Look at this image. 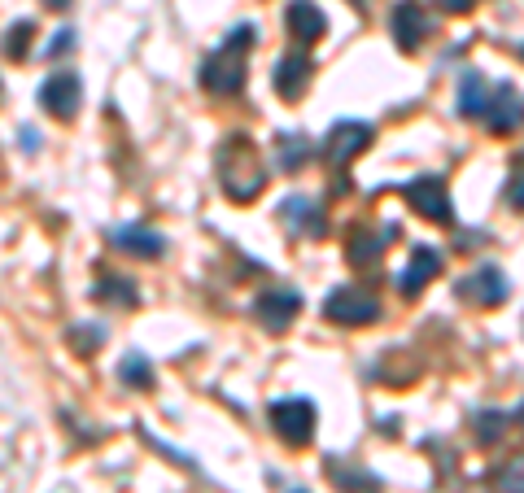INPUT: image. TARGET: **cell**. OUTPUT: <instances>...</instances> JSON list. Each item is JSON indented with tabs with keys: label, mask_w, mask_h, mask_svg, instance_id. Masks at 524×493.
Here are the masks:
<instances>
[{
	"label": "cell",
	"mask_w": 524,
	"mask_h": 493,
	"mask_svg": "<svg viewBox=\"0 0 524 493\" xmlns=\"http://www.w3.org/2000/svg\"><path fill=\"white\" fill-rule=\"evenodd\" d=\"M516 419H520V428H524V406H520V411H516Z\"/></svg>",
	"instance_id": "30"
},
{
	"label": "cell",
	"mask_w": 524,
	"mask_h": 493,
	"mask_svg": "<svg viewBox=\"0 0 524 493\" xmlns=\"http://www.w3.org/2000/svg\"><path fill=\"white\" fill-rule=\"evenodd\" d=\"M498 493H524V454H511L498 467Z\"/></svg>",
	"instance_id": "20"
},
{
	"label": "cell",
	"mask_w": 524,
	"mask_h": 493,
	"mask_svg": "<svg viewBox=\"0 0 524 493\" xmlns=\"http://www.w3.org/2000/svg\"><path fill=\"white\" fill-rule=\"evenodd\" d=\"M437 271H442V254H437L433 245H415L407 271L398 275V293H402V297H420L424 284L437 280Z\"/></svg>",
	"instance_id": "8"
},
{
	"label": "cell",
	"mask_w": 524,
	"mask_h": 493,
	"mask_svg": "<svg viewBox=\"0 0 524 493\" xmlns=\"http://www.w3.org/2000/svg\"><path fill=\"white\" fill-rule=\"evenodd\" d=\"M328 476H337V480H341V485L350 489V493H376V480H372V476H363V472H350V467H345V463H332V459H328Z\"/></svg>",
	"instance_id": "22"
},
{
	"label": "cell",
	"mask_w": 524,
	"mask_h": 493,
	"mask_svg": "<svg viewBox=\"0 0 524 493\" xmlns=\"http://www.w3.org/2000/svg\"><path fill=\"white\" fill-rule=\"evenodd\" d=\"M101 341H105V332H101V328H75V332H70V345H75L79 354H92Z\"/></svg>",
	"instance_id": "24"
},
{
	"label": "cell",
	"mask_w": 524,
	"mask_h": 493,
	"mask_svg": "<svg viewBox=\"0 0 524 493\" xmlns=\"http://www.w3.org/2000/svg\"><path fill=\"white\" fill-rule=\"evenodd\" d=\"M490 101H494V88L485 83L481 70L463 75V83H459V114L463 118H485L490 114Z\"/></svg>",
	"instance_id": "16"
},
{
	"label": "cell",
	"mask_w": 524,
	"mask_h": 493,
	"mask_svg": "<svg viewBox=\"0 0 524 493\" xmlns=\"http://www.w3.org/2000/svg\"><path fill=\"white\" fill-rule=\"evenodd\" d=\"M367 144H372V127L367 123H337L328 131V162L332 166H350Z\"/></svg>",
	"instance_id": "9"
},
{
	"label": "cell",
	"mask_w": 524,
	"mask_h": 493,
	"mask_svg": "<svg viewBox=\"0 0 524 493\" xmlns=\"http://www.w3.org/2000/svg\"><path fill=\"white\" fill-rule=\"evenodd\" d=\"M324 315L332 323H345V328H367V323L380 319V302L372 293H363V288H332Z\"/></svg>",
	"instance_id": "5"
},
{
	"label": "cell",
	"mask_w": 524,
	"mask_h": 493,
	"mask_svg": "<svg viewBox=\"0 0 524 493\" xmlns=\"http://www.w3.org/2000/svg\"><path fill=\"white\" fill-rule=\"evenodd\" d=\"M31 22H14V27H9V40H5V57L9 62H22V57L31 53Z\"/></svg>",
	"instance_id": "21"
},
{
	"label": "cell",
	"mask_w": 524,
	"mask_h": 493,
	"mask_svg": "<svg viewBox=\"0 0 524 493\" xmlns=\"http://www.w3.org/2000/svg\"><path fill=\"white\" fill-rule=\"evenodd\" d=\"M297 493H302V489H297Z\"/></svg>",
	"instance_id": "32"
},
{
	"label": "cell",
	"mask_w": 524,
	"mask_h": 493,
	"mask_svg": "<svg viewBox=\"0 0 524 493\" xmlns=\"http://www.w3.org/2000/svg\"><path fill=\"white\" fill-rule=\"evenodd\" d=\"M507 201L516 210H524V175H511V184H507Z\"/></svg>",
	"instance_id": "27"
},
{
	"label": "cell",
	"mask_w": 524,
	"mask_h": 493,
	"mask_svg": "<svg viewBox=\"0 0 524 493\" xmlns=\"http://www.w3.org/2000/svg\"><path fill=\"white\" fill-rule=\"evenodd\" d=\"M520 57H524V48H520Z\"/></svg>",
	"instance_id": "31"
},
{
	"label": "cell",
	"mask_w": 524,
	"mask_h": 493,
	"mask_svg": "<svg viewBox=\"0 0 524 493\" xmlns=\"http://www.w3.org/2000/svg\"><path fill=\"white\" fill-rule=\"evenodd\" d=\"M110 240L123 249V254H136V258H162L166 254V240L158 232H149V227H114Z\"/></svg>",
	"instance_id": "15"
},
{
	"label": "cell",
	"mask_w": 524,
	"mask_h": 493,
	"mask_svg": "<svg viewBox=\"0 0 524 493\" xmlns=\"http://www.w3.org/2000/svg\"><path fill=\"white\" fill-rule=\"evenodd\" d=\"M40 105L49 110L53 118H62V123H70V118L79 114V105H83V83L75 70H57L53 79H44V88H40Z\"/></svg>",
	"instance_id": "6"
},
{
	"label": "cell",
	"mask_w": 524,
	"mask_h": 493,
	"mask_svg": "<svg viewBox=\"0 0 524 493\" xmlns=\"http://www.w3.org/2000/svg\"><path fill=\"white\" fill-rule=\"evenodd\" d=\"M97 293L105 297V302H123V306H136V288H131V284H118V275H105V280L97 284Z\"/></svg>",
	"instance_id": "23"
},
{
	"label": "cell",
	"mask_w": 524,
	"mask_h": 493,
	"mask_svg": "<svg viewBox=\"0 0 524 493\" xmlns=\"http://www.w3.org/2000/svg\"><path fill=\"white\" fill-rule=\"evenodd\" d=\"M311 162V144L306 136H280V166L284 171H297V166Z\"/></svg>",
	"instance_id": "19"
},
{
	"label": "cell",
	"mask_w": 524,
	"mask_h": 493,
	"mask_svg": "<svg viewBox=\"0 0 524 493\" xmlns=\"http://www.w3.org/2000/svg\"><path fill=\"white\" fill-rule=\"evenodd\" d=\"M118 380L131 384V389H149V384H153L149 358H145V354H127L123 363H118Z\"/></svg>",
	"instance_id": "18"
},
{
	"label": "cell",
	"mask_w": 524,
	"mask_h": 493,
	"mask_svg": "<svg viewBox=\"0 0 524 493\" xmlns=\"http://www.w3.org/2000/svg\"><path fill=\"white\" fill-rule=\"evenodd\" d=\"M306 83H311V57H306V53H289L276 66V92L284 96V101H297V96L306 92Z\"/></svg>",
	"instance_id": "14"
},
{
	"label": "cell",
	"mask_w": 524,
	"mask_h": 493,
	"mask_svg": "<svg viewBox=\"0 0 524 493\" xmlns=\"http://www.w3.org/2000/svg\"><path fill=\"white\" fill-rule=\"evenodd\" d=\"M459 293L476 306H498V302H507V275L498 267H481L476 275H468V280L459 284Z\"/></svg>",
	"instance_id": "11"
},
{
	"label": "cell",
	"mask_w": 524,
	"mask_h": 493,
	"mask_svg": "<svg viewBox=\"0 0 524 493\" xmlns=\"http://www.w3.org/2000/svg\"><path fill=\"white\" fill-rule=\"evenodd\" d=\"M302 310V297L289 293V288H267V293L254 302V315L262 328H271V332H284L293 323V315Z\"/></svg>",
	"instance_id": "7"
},
{
	"label": "cell",
	"mask_w": 524,
	"mask_h": 493,
	"mask_svg": "<svg viewBox=\"0 0 524 493\" xmlns=\"http://www.w3.org/2000/svg\"><path fill=\"white\" fill-rule=\"evenodd\" d=\"M70 48H75V31H57V40L49 44V57H62Z\"/></svg>",
	"instance_id": "26"
},
{
	"label": "cell",
	"mask_w": 524,
	"mask_h": 493,
	"mask_svg": "<svg viewBox=\"0 0 524 493\" xmlns=\"http://www.w3.org/2000/svg\"><path fill=\"white\" fill-rule=\"evenodd\" d=\"M284 22H289V31L297 35L302 44H315L319 35H324V9L315 5V0H293L289 5V14H284Z\"/></svg>",
	"instance_id": "13"
},
{
	"label": "cell",
	"mask_w": 524,
	"mask_h": 493,
	"mask_svg": "<svg viewBox=\"0 0 524 493\" xmlns=\"http://www.w3.org/2000/svg\"><path fill=\"white\" fill-rule=\"evenodd\" d=\"M249 48H254V27H236L228 35V44H223L214 57H206V66H201V83H206V92L236 96L245 88V57H249Z\"/></svg>",
	"instance_id": "2"
},
{
	"label": "cell",
	"mask_w": 524,
	"mask_h": 493,
	"mask_svg": "<svg viewBox=\"0 0 524 493\" xmlns=\"http://www.w3.org/2000/svg\"><path fill=\"white\" fill-rule=\"evenodd\" d=\"M280 210H284V223H289L297 236H319V232H324V214L315 210V201H306V197H289Z\"/></svg>",
	"instance_id": "17"
},
{
	"label": "cell",
	"mask_w": 524,
	"mask_h": 493,
	"mask_svg": "<svg viewBox=\"0 0 524 493\" xmlns=\"http://www.w3.org/2000/svg\"><path fill=\"white\" fill-rule=\"evenodd\" d=\"M424 35H428V14L420 9V0H402L393 9V40H398V48L402 53H415L424 44Z\"/></svg>",
	"instance_id": "10"
},
{
	"label": "cell",
	"mask_w": 524,
	"mask_h": 493,
	"mask_svg": "<svg viewBox=\"0 0 524 493\" xmlns=\"http://www.w3.org/2000/svg\"><path fill=\"white\" fill-rule=\"evenodd\" d=\"M485 123H490V131H498V136H507V131H516L524 123V101L516 88H507V83H498L494 88V101H490V114H485Z\"/></svg>",
	"instance_id": "12"
},
{
	"label": "cell",
	"mask_w": 524,
	"mask_h": 493,
	"mask_svg": "<svg viewBox=\"0 0 524 493\" xmlns=\"http://www.w3.org/2000/svg\"><path fill=\"white\" fill-rule=\"evenodd\" d=\"M402 197H407V206L420 214L428 223H455V206H450V192L437 175H420L411 179L407 188H402Z\"/></svg>",
	"instance_id": "3"
},
{
	"label": "cell",
	"mask_w": 524,
	"mask_h": 493,
	"mask_svg": "<svg viewBox=\"0 0 524 493\" xmlns=\"http://www.w3.org/2000/svg\"><path fill=\"white\" fill-rule=\"evenodd\" d=\"M49 9H70V0H44Z\"/></svg>",
	"instance_id": "29"
},
{
	"label": "cell",
	"mask_w": 524,
	"mask_h": 493,
	"mask_svg": "<svg viewBox=\"0 0 524 493\" xmlns=\"http://www.w3.org/2000/svg\"><path fill=\"white\" fill-rule=\"evenodd\" d=\"M503 424H507V419H503V415H494V411H490V415H481V419H476V428H481V441H494Z\"/></svg>",
	"instance_id": "25"
},
{
	"label": "cell",
	"mask_w": 524,
	"mask_h": 493,
	"mask_svg": "<svg viewBox=\"0 0 524 493\" xmlns=\"http://www.w3.org/2000/svg\"><path fill=\"white\" fill-rule=\"evenodd\" d=\"M219 179L232 201H254L267 188V171L249 136H228V144L219 149Z\"/></svg>",
	"instance_id": "1"
},
{
	"label": "cell",
	"mask_w": 524,
	"mask_h": 493,
	"mask_svg": "<svg viewBox=\"0 0 524 493\" xmlns=\"http://www.w3.org/2000/svg\"><path fill=\"white\" fill-rule=\"evenodd\" d=\"M271 428L284 446H306L315 437V406L306 398H280L271 406Z\"/></svg>",
	"instance_id": "4"
},
{
	"label": "cell",
	"mask_w": 524,
	"mask_h": 493,
	"mask_svg": "<svg viewBox=\"0 0 524 493\" xmlns=\"http://www.w3.org/2000/svg\"><path fill=\"white\" fill-rule=\"evenodd\" d=\"M437 5H442L446 14H468V9H476V0H437Z\"/></svg>",
	"instance_id": "28"
}]
</instances>
